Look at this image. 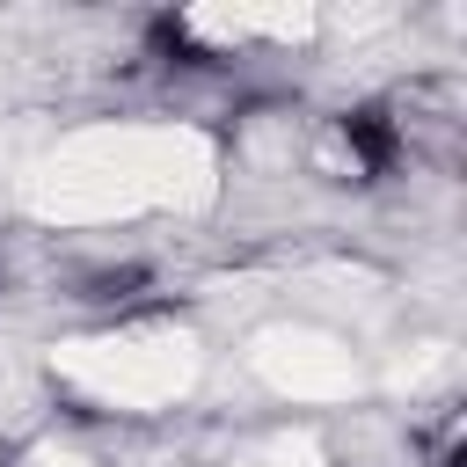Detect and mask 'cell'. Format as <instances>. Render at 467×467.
<instances>
[{
  "mask_svg": "<svg viewBox=\"0 0 467 467\" xmlns=\"http://www.w3.org/2000/svg\"><path fill=\"white\" fill-rule=\"evenodd\" d=\"M343 139H350V153H358V168H365V175L394 168V153H401V131H394L379 109H350V117H343Z\"/></svg>",
  "mask_w": 467,
  "mask_h": 467,
  "instance_id": "1",
  "label": "cell"
}]
</instances>
